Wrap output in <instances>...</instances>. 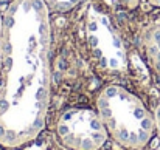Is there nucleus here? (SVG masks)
Returning <instances> with one entry per match:
<instances>
[{
    "instance_id": "7",
    "label": "nucleus",
    "mask_w": 160,
    "mask_h": 150,
    "mask_svg": "<svg viewBox=\"0 0 160 150\" xmlns=\"http://www.w3.org/2000/svg\"><path fill=\"white\" fill-rule=\"evenodd\" d=\"M3 34H5V26H3V14H0V68H2V56H3Z\"/></svg>"
},
{
    "instance_id": "6",
    "label": "nucleus",
    "mask_w": 160,
    "mask_h": 150,
    "mask_svg": "<svg viewBox=\"0 0 160 150\" xmlns=\"http://www.w3.org/2000/svg\"><path fill=\"white\" fill-rule=\"evenodd\" d=\"M47 5L48 11L56 12V14H65V12L72 11L76 8L83 0H44Z\"/></svg>"
},
{
    "instance_id": "9",
    "label": "nucleus",
    "mask_w": 160,
    "mask_h": 150,
    "mask_svg": "<svg viewBox=\"0 0 160 150\" xmlns=\"http://www.w3.org/2000/svg\"><path fill=\"white\" fill-rule=\"evenodd\" d=\"M118 2H121L125 6H127L129 10H132V8H135L140 3V0H118Z\"/></svg>"
},
{
    "instance_id": "10",
    "label": "nucleus",
    "mask_w": 160,
    "mask_h": 150,
    "mask_svg": "<svg viewBox=\"0 0 160 150\" xmlns=\"http://www.w3.org/2000/svg\"><path fill=\"white\" fill-rule=\"evenodd\" d=\"M146 2H148L149 5L155 6V8H160V0H146Z\"/></svg>"
},
{
    "instance_id": "8",
    "label": "nucleus",
    "mask_w": 160,
    "mask_h": 150,
    "mask_svg": "<svg viewBox=\"0 0 160 150\" xmlns=\"http://www.w3.org/2000/svg\"><path fill=\"white\" fill-rule=\"evenodd\" d=\"M152 115H154V122H155V131H157V135L160 138V104L155 107V110H154Z\"/></svg>"
},
{
    "instance_id": "1",
    "label": "nucleus",
    "mask_w": 160,
    "mask_h": 150,
    "mask_svg": "<svg viewBox=\"0 0 160 150\" xmlns=\"http://www.w3.org/2000/svg\"><path fill=\"white\" fill-rule=\"evenodd\" d=\"M0 145L17 149L44 130L51 98V28L44 0H13L3 14Z\"/></svg>"
},
{
    "instance_id": "4",
    "label": "nucleus",
    "mask_w": 160,
    "mask_h": 150,
    "mask_svg": "<svg viewBox=\"0 0 160 150\" xmlns=\"http://www.w3.org/2000/svg\"><path fill=\"white\" fill-rule=\"evenodd\" d=\"M56 135L70 150H99L107 141V130L98 111L92 108H68L56 121Z\"/></svg>"
},
{
    "instance_id": "3",
    "label": "nucleus",
    "mask_w": 160,
    "mask_h": 150,
    "mask_svg": "<svg viewBox=\"0 0 160 150\" xmlns=\"http://www.w3.org/2000/svg\"><path fill=\"white\" fill-rule=\"evenodd\" d=\"M89 50L104 71L121 73L127 65V51L118 26L112 16L103 8L93 5L86 17Z\"/></svg>"
},
{
    "instance_id": "5",
    "label": "nucleus",
    "mask_w": 160,
    "mask_h": 150,
    "mask_svg": "<svg viewBox=\"0 0 160 150\" xmlns=\"http://www.w3.org/2000/svg\"><path fill=\"white\" fill-rule=\"evenodd\" d=\"M141 47L146 62L160 84V25H151L141 36Z\"/></svg>"
},
{
    "instance_id": "2",
    "label": "nucleus",
    "mask_w": 160,
    "mask_h": 150,
    "mask_svg": "<svg viewBox=\"0 0 160 150\" xmlns=\"http://www.w3.org/2000/svg\"><path fill=\"white\" fill-rule=\"evenodd\" d=\"M97 111L109 136L123 149L140 150L154 136V115L140 98L121 85L111 84L98 93Z\"/></svg>"
},
{
    "instance_id": "11",
    "label": "nucleus",
    "mask_w": 160,
    "mask_h": 150,
    "mask_svg": "<svg viewBox=\"0 0 160 150\" xmlns=\"http://www.w3.org/2000/svg\"><path fill=\"white\" fill-rule=\"evenodd\" d=\"M0 2H5V3L8 2V3H10V2H13V0H0Z\"/></svg>"
}]
</instances>
